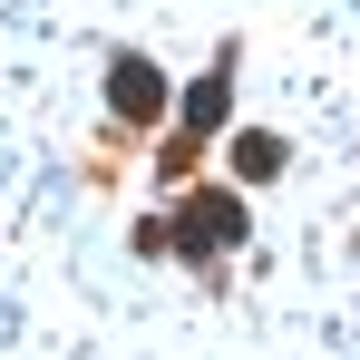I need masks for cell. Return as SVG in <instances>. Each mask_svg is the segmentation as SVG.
Segmentation results:
<instances>
[{
	"label": "cell",
	"mask_w": 360,
	"mask_h": 360,
	"mask_svg": "<svg viewBox=\"0 0 360 360\" xmlns=\"http://www.w3.org/2000/svg\"><path fill=\"white\" fill-rule=\"evenodd\" d=\"M166 243L205 263V253H224V243H243V205H234V195H224V185H205V195L185 205V224H176V234H166Z\"/></svg>",
	"instance_id": "cell-1"
},
{
	"label": "cell",
	"mask_w": 360,
	"mask_h": 360,
	"mask_svg": "<svg viewBox=\"0 0 360 360\" xmlns=\"http://www.w3.org/2000/svg\"><path fill=\"white\" fill-rule=\"evenodd\" d=\"M108 98H117V117L156 127V108H166V78H156L146 59H117V68H108Z\"/></svg>",
	"instance_id": "cell-2"
},
{
	"label": "cell",
	"mask_w": 360,
	"mask_h": 360,
	"mask_svg": "<svg viewBox=\"0 0 360 360\" xmlns=\"http://www.w3.org/2000/svg\"><path fill=\"white\" fill-rule=\"evenodd\" d=\"M224 98H234V68H205V78H195V98L176 108V117H185V136H205V127H224Z\"/></svg>",
	"instance_id": "cell-3"
},
{
	"label": "cell",
	"mask_w": 360,
	"mask_h": 360,
	"mask_svg": "<svg viewBox=\"0 0 360 360\" xmlns=\"http://www.w3.org/2000/svg\"><path fill=\"white\" fill-rule=\"evenodd\" d=\"M234 166H243V176H273V166H283V136H263V127L234 136Z\"/></svg>",
	"instance_id": "cell-4"
}]
</instances>
